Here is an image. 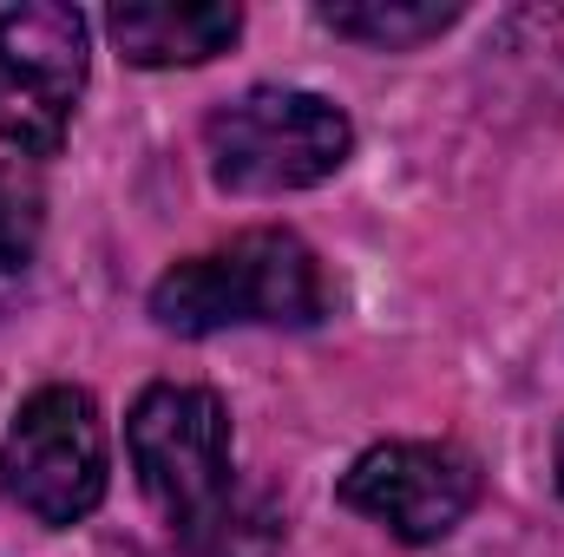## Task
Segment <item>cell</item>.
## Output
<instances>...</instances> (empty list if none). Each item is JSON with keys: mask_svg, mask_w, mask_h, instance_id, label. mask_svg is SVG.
Masks as SVG:
<instances>
[{"mask_svg": "<svg viewBox=\"0 0 564 557\" xmlns=\"http://www.w3.org/2000/svg\"><path fill=\"white\" fill-rule=\"evenodd\" d=\"M151 315L171 335L315 328L328 315V276L295 230H243L237 243L164 270L151 288Z\"/></svg>", "mask_w": 564, "mask_h": 557, "instance_id": "6da1fadb", "label": "cell"}, {"mask_svg": "<svg viewBox=\"0 0 564 557\" xmlns=\"http://www.w3.org/2000/svg\"><path fill=\"white\" fill-rule=\"evenodd\" d=\"M210 177L237 197H282L335 177L355 151V125L341 106L289 86H257L204 119Z\"/></svg>", "mask_w": 564, "mask_h": 557, "instance_id": "7a4b0ae2", "label": "cell"}, {"mask_svg": "<svg viewBox=\"0 0 564 557\" xmlns=\"http://www.w3.org/2000/svg\"><path fill=\"white\" fill-rule=\"evenodd\" d=\"M0 492L40 525H79L106 499V419L86 387H40L0 439Z\"/></svg>", "mask_w": 564, "mask_h": 557, "instance_id": "3957f363", "label": "cell"}, {"mask_svg": "<svg viewBox=\"0 0 564 557\" xmlns=\"http://www.w3.org/2000/svg\"><path fill=\"white\" fill-rule=\"evenodd\" d=\"M126 446H132L144 499L177 532H197L237 492V479H230V414L210 387H177V381L144 387L132 419H126Z\"/></svg>", "mask_w": 564, "mask_h": 557, "instance_id": "277c9868", "label": "cell"}, {"mask_svg": "<svg viewBox=\"0 0 564 557\" xmlns=\"http://www.w3.org/2000/svg\"><path fill=\"white\" fill-rule=\"evenodd\" d=\"M86 92V20L59 0L0 13V144L53 157Z\"/></svg>", "mask_w": 564, "mask_h": 557, "instance_id": "5b68a950", "label": "cell"}, {"mask_svg": "<svg viewBox=\"0 0 564 557\" xmlns=\"http://www.w3.org/2000/svg\"><path fill=\"white\" fill-rule=\"evenodd\" d=\"M341 505L388 525L401 545H433L479 505V466L459 446L394 439L341 472Z\"/></svg>", "mask_w": 564, "mask_h": 557, "instance_id": "8992f818", "label": "cell"}, {"mask_svg": "<svg viewBox=\"0 0 564 557\" xmlns=\"http://www.w3.org/2000/svg\"><path fill=\"white\" fill-rule=\"evenodd\" d=\"M106 33L132 66H204L230 53L243 13L230 0H119L106 13Z\"/></svg>", "mask_w": 564, "mask_h": 557, "instance_id": "52a82bcc", "label": "cell"}, {"mask_svg": "<svg viewBox=\"0 0 564 557\" xmlns=\"http://www.w3.org/2000/svg\"><path fill=\"white\" fill-rule=\"evenodd\" d=\"M486 79L532 112H564V7H512L486 40Z\"/></svg>", "mask_w": 564, "mask_h": 557, "instance_id": "ba28073f", "label": "cell"}, {"mask_svg": "<svg viewBox=\"0 0 564 557\" xmlns=\"http://www.w3.org/2000/svg\"><path fill=\"white\" fill-rule=\"evenodd\" d=\"M453 20H459V0H328L322 7V26L328 33L361 40V46H381V53L421 46L433 33H446Z\"/></svg>", "mask_w": 564, "mask_h": 557, "instance_id": "9c48e42d", "label": "cell"}, {"mask_svg": "<svg viewBox=\"0 0 564 557\" xmlns=\"http://www.w3.org/2000/svg\"><path fill=\"white\" fill-rule=\"evenodd\" d=\"M282 545V518L263 492H230L197 532H184L191 557H276Z\"/></svg>", "mask_w": 564, "mask_h": 557, "instance_id": "30bf717a", "label": "cell"}, {"mask_svg": "<svg viewBox=\"0 0 564 557\" xmlns=\"http://www.w3.org/2000/svg\"><path fill=\"white\" fill-rule=\"evenodd\" d=\"M33 250H40V190L20 171H0V315L26 288Z\"/></svg>", "mask_w": 564, "mask_h": 557, "instance_id": "8fae6325", "label": "cell"}, {"mask_svg": "<svg viewBox=\"0 0 564 557\" xmlns=\"http://www.w3.org/2000/svg\"><path fill=\"white\" fill-rule=\"evenodd\" d=\"M558 492H564V439H558Z\"/></svg>", "mask_w": 564, "mask_h": 557, "instance_id": "7c38bea8", "label": "cell"}]
</instances>
